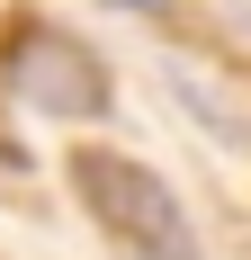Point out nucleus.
<instances>
[{
    "label": "nucleus",
    "mask_w": 251,
    "mask_h": 260,
    "mask_svg": "<svg viewBox=\"0 0 251 260\" xmlns=\"http://www.w3.org/2000/svg\"><path fill=\"white\" fill-rule=\"evenodd\" d=\"M63 171H72V198L90 207V224L117 251H135V260H198V234H189V215H179L162 171H144L117 144H81Z\"/></svg>",
    "instance_id": "obj_1"
},
{
    "label": "nucleus",
    "mask_w": 251,
    "mask_h": 260,
    "mask_svg": "<svg viewBox=\"0 0 251 260\" xmlns=\"http://www.w3.org/2000/svg\"><path fill=\"white\" fill-rule=\"evenodd\" d=\"M9 90L27 108H45V117H99L108 108V63L72 36H54V27H27L9 36Z\"/></svg>",
    "instance_id": "obj_2"
},
{
    "label": "nucleus",
    "mask_w": 251,
    "mask_h": 260,
    "mask_svg": "<svg viewBox=\"0 0 251 260\" xmlns=\"http://www.w3.org/2000/svg\"><path fill=\"white\" fill-rule=\"evenodd\" d=\"M108 9H162V0H108Z\"/></svg>",
    "instance_id": "obj_3"
}]
</instances>
